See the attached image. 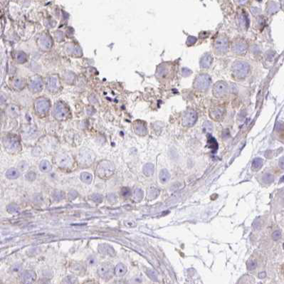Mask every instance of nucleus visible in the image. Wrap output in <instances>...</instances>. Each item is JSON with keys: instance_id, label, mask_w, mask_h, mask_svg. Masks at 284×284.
Masks as SVG:
<instances>
[{"instance_id": "nucleus-32", "label": "nucleus", "mask_w": 284, "mask_h": 284, "mask_svg": "<svg viewBox=\"0 0 284 284\" xmlns=\"http://www.w3.org/2000/svg\"><path fill=\"white\" fill-rule=\"evenodd\" d=\"M263 165V160L260 158H255L252 162V168L254 170H259Z\"/></svg>"}, {"instance_id": "nucleus-46", "label": "nucleus", "mask_w": 284, "mask_h": 284, "mask_svg": "<svg viewBox=\"0 0 284 284\" xmlns=\"http://www.w3.org/2000/svg\"><path fill=\"white\" fill-rule=\"evenodd\" d=\"M256 266H257V263L254 261H250L247 263V267L249 270H253L256 269Z\"/></svg>"}, {"instance_id": "nucleus-37", "label": "nucleus", "mask_w": 284, "mask_h": 284, "mask_svg": "<svg viewBox=\"0 0 284 284\" xmlns=\"http://www.w3.org/2000/svg\"><path fill=\"white\" fill-rule=\"evenodd\" d=\"M16 58L19 63H24L27 61V56L23 52H18L16 55Z\"/></svg>"}, {"instance_id": "nucleus-38", "label": "nucleus", "mask_w": 284, "mask_h": 284, "mask_svg": "<svg viewBox=\"0 0 284 284\" xmlns=\"http://www.w3.org/2000/svg\"><path fill=\"white\" fill-rule=\"evenodd\" d=\"M26 180H28L29 182H33L36 180L37 178V174L34 172L33 171H30L29 172H27L25 175Z\"/></svg>"}, {"instance_id": "nucleus-16", "label": "nucleus", "mask_w": 284, "mask_h": 284, "mask_svg": "<svg viewBox=\"0 0 284 284\" xmlns=\"http://www.w3.org/2000/svg\"><path fill=\"white\" fill-rule=\"evenodd\" d=\"M224 108L221 107H217V108H214L211 109L210 112V117L212 118L214 120L217 121V120H220L222 119L223 116H224Z\"/></svg>"}, {"instance_id": "nucleus-22", "label": "nucleus", "mask_w": 284, "mask_h": 284, "mask_svg": "<svg viewBox=\"0 0 284 284\" xmlns=\"http://www.w3.org/2000/svg\"><path fill=\"white\" fill-rule=\"evenodd\" d=\"M135 131L138 135H145L147 134V128L146 126L144 125L142 122H138L135 124Z\"/></svg>"}, {"instance_id": "nucleus-35", "label": "nucleus", "mask_w": 284, "mask_h": 284, "mask_svg": "<svg viewBox=\"0 0 284 284\" xmlns=\"http://www.w3.org/2000/svg\"><path fill=\"white\" fill-rule=\"evenodd\" d=\"M263 182L266 183V184H270V183L274 181V177L270 173H266L263 176Z\"/></svg>"}, {"instance_id": "nucleus-44", "label": "nucleus", "mask_w": 284, "mask_h": 284, "mask_svg": "<svg viewBox=\"0 0 284 284\" xmlns=\"http://www.w3.org/2000/svg\"><path fill=\"white\" fill-rule=\"evenodd\" d=\"M213 129L212 124L210 122H206L204 124V130L206 132H212Z\"/></svg>"}, {"instance_id": "nucleus-45", "label": "nucleus", "mask_w": 284, "mask_h": 284, "mask_svg": "<svg viewBox=\"0 0 284 284\" xmlns=\"http://www.w3.org/2000/svg\"><path fill=\"white\" fill-rule=\"evenodd\" d=\"M281 237V231L276 230L272 233V238H273V240L277 241L279 240Z\"/></svg>"}, {"instance_id": "nucleus-52", "label": "nucleus", "mask_w": 284, "mask_h": 284, "mask_svg": "<svg viewBox=\"0 0 284 284\" xmlns=\"http://www.w3.org/2000/svg\"><path fill=\"white\" fill-rule=\"evenodd\" d=\"M266 276V272H261L259 273V279H264Z\"/></svg>"}, {"instance_id": "nucleus-30", "label": "nucleus", "mask_w": 284, "mask_h": 284, "mask_svg": "<svg viewBox=\"0 0 284 284\" xmlns=\"http://www.w3.org/2000/svg\"><path fill=\"white\" fill-rule=\"evenodd\" d=\"M53 198L57 202L61 201L65 198V193L61 190H55L53 192Z\"/></svg>"}, {"instance_id": "nucleus-48", "label": "nucleus", "mask_w": 284, "mask_h": 284, "mask_svg": "<svg viewBox=\"0 0 284 284\" xmlns=\"http://www.w3.org/2000/svg\"><path fill=\"white\" fill-rule=\"evenodd\" d=\"M19 168H20L22 170H25L27 168H28V164L25 162V161H23V162H21L19 164Z\"/></svg>"}, {"instance_id": "nucleus-15", "label": "nucleus", "mask_w": 284, "mask_h": 284, "mask_svg": "<svg viewBox=\"0 0 284 284\" xmlns=\"http://www.w3.org/2000/svg\"><path fill=\"white\" fill-rule=\"evenodd\" d=\"M39 46L43 50H49L52 46V41L47 35H42L39 39Z\"/></svg>"}, {"instance_id": "nucleus-28", "label": "nucleus", "mask_w": 284, "mask_h": 284, "mask_svg": "<svg viewBox=\"0 0 284 284\" xmlns=\"http://www.w3.org/2000/svg\"><path fill=\"white\" fill-rule=\"evenodd\" d=\"M80 180H81L82 182H83L86 184H90L92 182V180H93V176H92L91 174L88 172H82L80 174Z\"/></svg>"}, {"instance_id": "nucleus-34", "label": "nucleus", "mask_w": 284, "mask_h": 284, "mask_svg": "<svg viewBox=\"0 0 284 284\" xmlns=\"http://www.w3.org/2000/svg\"><path fill=\"white\" fill-rule=\"evenodd\" d=\"M208 144L210 145V148L214 150V152H215L218 148V144L216 142L215 139L213 138L212 137L210 136V138H208Z\"/></svg>"}, {"instance_id": "nucleus-39", "label": "nucleus", "mask_w": 284, "mask_h": 284, "mask_svg": "<svg viewBox=\"0 0 284 284\" xmlns=\"http://www.w3.org/2000/svg\"><path fill=\"white\" fill-rule=\"evenodd\" d=\"M68 51L70 52L71 54H74V55H78V54H80V48H78V47H76V46H72V47H69L68 48Z\"/></svg>"}, {"instance_id": "nucleus-7", "label": "nucleus", "mask_w": 284, "mask_h": 284, "mask_svg": "<svg viewBox=\"0 0 284 284\" xmlns=\"http://www.w3.org/2000/svg\"><path fill=\"white\" fill-rule=\"evenodd\" d=\"M55 163L57 166L63 169H69L73 166V160L67 154H59L55 158Z\"/></svg>"}, {"instance_id": "nucleus-53", "label": "nucleus", "mask_w": 284, "mask_h": 284, "mask_svg": "<svg viewBox=\"0 0 284 284\" xmlns=\"http://www.w3.org/2000/svg\"><path fill=\"white\" fill-rule=\"evenodd\" d=\"M280 182H284V176L280 180Z\"/></svg>"}, {"instance_id": "nucleus-47", "label": "nucleus", "mask_w": 284, "mask_h": 284, "mask_svg": "<svg viewBox=\"0 0 284 284\" xmlns=\"http://www.w3.org/2000/svg\"><path fill=\"white\" fill-rule=\"evenodd\" d=\"M96 261H97V260H96V258L93 257V256H89V257L88 258L87 262H88V263L89 265H94V264H96Z\"/></svg>"}, {"instance_id": "nucleus-17", "label": "nucleus", "mask_w": 284, "mask_h": 284, "mask_svg": "<svg viewBox=\"0 0 284 284\" xmlns=\"http://www.w3.org/2000/svg\"><path fill=\"white\" fill-rule=\"evenodd\" d=\"M43 80L41 78H35L31 81L29 84V88L32 91L39 92L42 90L43 88Z\"/></svg>"}, {"instance_id": "nucleus-25", "label": "nucleus", "mask_w": 284, "mask_h": 284, "mask_svg": "<svg viewBox=\"0 0 284 284\" xmlns=\"http://www.w3.org/2000/svg\"><path fill=\"white\" fill-rule=\"evenodd\" d=\"M142 171H143L144 174L147 177L152 176L154 174V172H155V168H154L153 164L147 163L146 165H144Z\"/></svg>"}, {"instance_id": "nucleus-31", "label": "nucleus", "mask_w": 284, "mask_h": 284, "mask_svg": "<svg viewBox=\"0 0 284 284\" xmlns=\"http://www.w3.org/2000/svg\"><path fill=\"white\" fill-rule=\"evenodd\" d=\"M7 210L11 214H17L19 212V207L16 204H10L7 207Z\"/></svg>"}, {"instance_id": "nucleus-18", "label": "nucleus", "mask_w": 284, "mask_h": 284, "mask_svg": "<svg viewBox=\"0 0 284 284\" xmlns=\"http://www.w3.org/2000/svg\"><path fill=\"white\" fill-rule=\"evenodd\" d=\"M248 47L245 43L243 42H236L233 44L232 50L234 53L238 54H241L246 52L247 51Z\"/></svg>"}, {"instance_id": "nucleus-40", "label": "nucleus", "mask_w": 284, "mask_h": 284, "mask_svg": "<svg viewBox=\"0 0 284 284\" xmlns=\"http://www.w3.org/2000/svg\"><path fill=\"white\" fill-rule=\"evenodd\" d=\"M14 86L16 88H21L24 86V81L23 79L17 78L14 82Z\"/></svg>"}, {"instance_id": "nucleus-12", "label": "nucleus", "mask_w": 284, "mask_h": 284, "mask_svg": "<svg viewBox=\"0 0 284 284\" xmlns=\"http://www.w3.org/2000/svg\"><path fill=\"white\" fill-rule=\"evenodd\" d=\"M50 108V103L47 99L39 98L35 102V108L39 114L46 113Z\"/></svg>"}, {"instance_id": "nucleus-43", "label": "nucleus", "mask_w": 284, "mask_h": 284, "mask_svg": "<svg viewBox=\"0 0 284 284\" xmlns=\"http://www.w3.org/2000/svg\"><path fill=\"white\" fill-rule=\"evenodd\" d=\"M148 275L152 280L158 281V274L156 272L153 270H149L148 271Z\"/></svg>"}, {"instance_id": "nucleus-26", "label": "nucleus", "mask_w": 284, "mask_h": 284, "mask_svg": "<svg viewBox=\"0 0 284 284\" xmlns=\"http://www.w3.org/2000/svg\"><path fill=\"white\" fill-rule=\"evenodd\" d=\"M51 165L48 160H44L41 161L39 164V170L42 172L47 173L51 170Z\"/></svg>"}, {"instance_id": "nucleus-14", "label": "nucleus", "mask_w": 284, "mask_h": 284, "mask_svg": "<svg viewBox=\"0 0 284 284\" xmlns=\"http://www.w3.org/2000/svg\"><path fill=\"white\" fill-rule=\"evenodd\" d=\"M37 279L35 271L31 270L24 271L21 274V280L24 283H32Z\"/></svg>"}, {"instance_id": "nucleus-19", "label": "nucleus", "mask_w": 284, "mask_h": 284, "mask_svg": "<svg viewBox=\"0 0 284 284\" xmlns=\"http://www.w3.org/2000/svg\"><path fill=\"white\" fill-rule=\"evenodd\" d=\"M213 58L210 54H207L202 57L200 60V66L202 69H208L212 63Z\"/></svg>"}, {"instance_id": "nucleus-21", "label": "nucleus", "mask_w": 284, "mask_h": 284, "mask_svg": "<svg viewBox=\"0 0 284 284\" xmlns=\"http://www.w3.org/2000/svg\"><path fill=\"white\" fill-rule=\"evenodd\" d=\"M127 267L125 264L122 263H120L115 267V271L114 274L118 277H122L125 273H127Z\"/></svg>"}, {"instance_id": "nucleus-1", "label": "nucleus", "mask_w": 284, "mask_h": 284, "mask_svg": "<svg viewBox=\"0 0 284 284\" xmlns=\"http://www.w3.org/2000/svg\"><path fill=\"white\" fill-rule=\"evenodd\" d=\"M232 73L236 78L241 80L248 76L250 73V65L246 61H236L232 65Z\"/></svg>"}, {"instance_id": "nucleus-9", "label": "nucleus", "mask_w": 284, "mask_h": 284, "mask_svg": "<svg viewBox=\"0 0 284 284\" xmlns=\"http://www.w3.org/2000/svg\"><path fill=\"white\" fill-rule=\"evenodd\" d=\"M197 120V114L194 110H189L184 113L182 118V125L185 127H192Z\"/></svg>"}, {"instance_id": "nucleus-10", "label": "nucleus", "mask_w": 284, "mask_h": 284, "mask_svg": "<svg viewBox=\"0 0 284 284\" xmlns=\"http://www.w3.org/2000/svg\"><path fill=\"white\" fill-rule=\"evenodd\" d=\"M228 91V85L224 81H218L215 83L213 88V94L217 98H221L227 94Z\"/></svg>"}, {"instance_id": "nucleus-41", "label": "nucleus", "mask_w": 284, "mask_h": 284, "mask_svg": "<svg viewBox=\"0 0 284 284\" xmlns=\"http://www.w3.org/2000/svg\"><path fill=\"white\" fill-rule=\"evenodd\" d=\"M78 196V193L76 190H71L68 193V198H69V200L70 201L74 200L75 199L77 198Z\"/></svg>"}, {"instance_id": "nucleus-42", "label": "nucleus", "mask_w": 284, "mask_h": 284, "mask_svg": "<svg viewBox=\"0 0 284 284\" xmlns=\"http://www.w3.org/2000/svg\"><path fill=\"white\" fill-rule=\"evenodd\" d=\"M120 193L121 194H122V197H128L130 196L131 190L130 189L128 188V187H122L120 190Z\"/></svg>"}, {"instance_id": "nucleus-49", "label": "nucleus", "mask_w": 284, "mask_h": 284, "mask_svg": "<svg viewBox=\"0 0 284 284\" xmlns=\"http://www.w3.org/2000/svg\"><path fill=\"white\" fill-rule=\"evenodd\" d=\"M107 198L108 200V201L110 202H114L113 199L115 200H116V197H115V195L114 194H110L108 196Z\"/></svg>"}, {"instance_id": "nucleus-13", "label": "nucleus", "mask_w": 284, "mask_h": 284, "mask_svg": "<svg viewBox=\"0 0 284 284\" xmlns=\"http://www.w3.org/2000/svg\"><path fill=\"white\" fill-rule=\"evenodd\" d=\"M98 250V252L100 254H103L104 256L114 257L116 255L115 249L110 245L107 244V243H102V244L99 245Z\"/></svg>"}, {"instance_id": "nucleus-5", "label": "nucleus", "mask_w": 284, "mask_h": 284, "mask_svg": "<svg viewBox=\"0 0 284 284\" xmlns=\"http://www.w3.org/2000/svg\"><path fill=\"white\" fill-rule=\"evenodd\" d=\"M96 155L88 149H83L80 151L78 155V162L83 166H89L93 163Z\"/></svg>"}, {"instance_id": "nucleus-3", "label": "nucleus", "mask_w": 284, "mask_h": 284, "mask_svg": "<svg viewBox=\"0 0 284 284\" xmlns=\"http://www.w3.org/2000/svg\"><path fill=\"white\" fill-rule=\"evenodd\" d=\"M212 83L211 77L206 73H201L197 76L194 82V88L198 91L204 92L210 88Z\"/></svg>"}, {"instance_id": "nucleus-23", "label": "nucleus", "mask_w": 284, "mask_h": 284, "mask_svg": "<svg viewBox=\"0 0 284 284\" xmlns=\"http://www.w3.org/2000/svg\"><path fill=\"white\" fill-rule=\"evenodd\" d=\"M160 191L158 188L155 187H151L148 190V199L150 200H152L156 199L159 196Z\"/></svg>"}, {"instance_id": "nucleus-29", "label": "nucleus", "mask_w": 284, "mask_h": 284, "mask_svg": "<svg viewBox=\"0 0 284 284\" xmlns=\"http://www.w3.org/2000/svg\"><path fill=\"white\" fill-rule=\"evenodd\" d=\"M144 193H143V191H142L141 189H140V188H138V189H136V190H135V192H134V194H133V198H134V200H135V202H140L141 200H142V198H143V195H144Z\"/></svg>"}, {"instance_id": "nucleus-8", "label": "nucleus", "mask_w": 284, "mask_h": 284, "mask_svg": "<svg viewBox=\"0 0 284 284\" xmlns=\"http://www.w3.org/2000/svg\"><path fill=\"white\" fill-rule=\"evenodd\" d=\"M229 49V41L227 37H219L214 42V49L218 54H222L227 52Z\"/></svg>"}, {"instance_id": "nucleus-50", "label": "nucleus", "mask_w": 284, "mask_h": 284, "mask_svg": "<svg viewBox=\"0 0 284 284\" xmlns=\"http://www.w3.org/2000/svg\"><path fill=\"white\" fill-rule=\"evenodd\" d=\"M279 167H280L281 169L284 170V157H283V158H281L280 160H279Z\"/></svg>"}, {"instance_id": "nucleus-4", "label": "nucleus", "mask_w": 284, "mask_h": 284, "mask_svg": "<svg viewBox=\"0 0 284 284\" xmlns=\"http://www.w3.org/2000/svg\"><path fill=\"white\" fill-rule=\"evenodd\" d=\"M3 143L6 150L11 153H16L21 149L19 141L15 136L7 135L4 138Z\"/></svg>"}, {"instance_id": "nucleus-24", "label": "nucleus", "mask_w": 284, "mask_h": 284, "mask_svg": "<svg viewBox=\"0 0 284 284\" xmlns=\"http://www.w3.org/2000/svg\"><path fill=\"white\" fill-rule=\"evenodd\" d=\"M20 176V172L16 168H10L6 172V177L9 180H15Z\"/></svg>"}, {"instance_id": "nucleus-27", "label": "nucleus", "mask_w": 284, "mask_h": 284, "mask_svg": "<svg viewBox=\"0 0 284 284\" xmlns=\"http://www.w3.org/2000/svg\"><path fill=\"white\" fill-rule=\"evenodd\" d=\"M159 178L161 182H162V184H165V183L168 182L169 181L170 178V174L169 172L168 171V170L162 169V170L160 171V172Z\"/></svg>"}, {"instance_id": "nucleus-36", "label": "nucleus", "mask_w": 284, "mask_h": 284, "mask_svg": "<svg viewBox=\"0 0 284 284\" xmlns=\"http://www.w3.org/2000/svg\"><path fill=\"white\" fill-rule=\"evenodd\" d=\"M90 199L95 203H100L103 202V196L100 194H93L90 196Z\"/></svg>"}, {"instance_id": "nucleus-51", "label": "nucleus", "mask_w": 284, "mask_h": 284, "mask_svg": "<svg viewBox=\"0 0 284 284\" xmlns=\"http://www.w3.org/2000/svg\"><path fill=\"white\" fill-rule=\"evenodd\" d=\"M248 1H249V0H235V1H236L238 4H239V5H243V4H246Z\"/></svg>"}, {"instance_id": "nucleus-33", "label": "nucleus", "mask_w": 284, "mask_h": 284, "mask_svg": "<svg viewBox=\"0 0 284 284\" xmlns=\"http://www.w3.org/2000/svg\"><path fill=\"white\" fill-rule=\"evenodd\" d=\"M62 283H68V284H73V283H78V281L77 278L75 277V276H68L63 279V280L62 281Z\"/></svg>"}, {"instance_id": "nucleus-20", "label": "nucleus", "mask_w": 284, "mask_h": 284, "mask_svg": "<svg viewBox=\"0 0 284 284\" xmlns=\"http://www.w3.org/2000/svg\"><path fill=\"white\" fill-rule=\"evenodd\" d=\"M59 85L58 79L55 76H50L48 78L47 80V87L48 90H57Z\"/></svg>"}, {"instance_id": "nucleus-6", "label": "nucleus", "mask_w": 284, "mask_h": 284, "mask_svg": "<svg viewBox=\"0 0 284 284\" xmlns=\"http://www.w3.org/2000/svg\"><path fill=\"white\" fill-rule=\"evenodd\" d=\"M115 268L111 263H104L100 265L98 269V273L100 278L105 280H110L113 276Z\"/></svg>"}, {"instance_id": "nucleus-2", "label": "nucleus", "mask_w": 284, "mask_h": 284, "mask_svg": "<svg viewBox=\"0 0 284 284\" xmlns=\"http://www.w3.org/2000/svg\"><path fill=\"white\" fill-rule=\"evenodd\" d=\"M114 172H115V166L113 163L106 160L100 161L96 168V174L100 178L104 180H107L111 177Z\"/></svg>"}, {"instance_id": "nucleus-11", "label": "nucleus", "mask_w": 284, "mask_h": 284, "mask_svg": "<svg viewBox=\"0 0 284 284\" xmlns=\"http://www.w3.org/2000/svg\"><path fill=\"white\" fill-rule=\"evenodd\" d=\"M69 111L64 105L61 102L56 104L54 110V115L58 120H63L68 116Z\"/></svg>"}]
</instances>
